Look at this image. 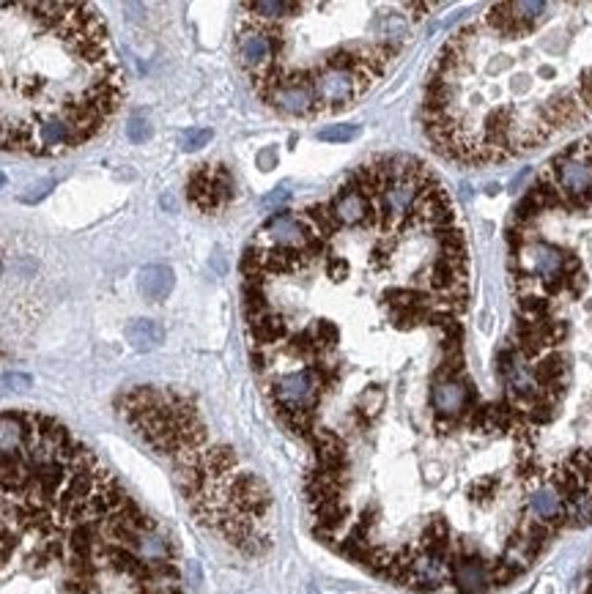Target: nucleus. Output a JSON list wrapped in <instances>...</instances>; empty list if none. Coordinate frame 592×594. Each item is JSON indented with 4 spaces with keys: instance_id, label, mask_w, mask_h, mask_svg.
I'll list each match as a JSON object with an SVG mask.
<instances>
[{
    "instance_id": "26",
    "label": "nucleus",
    "mask_w": 592,
    "mask_h": 594,
    "mask_svg": "<svg viewBox=\"0 0 592 594\" xmlns=\"http://www.w3.org/2000/svg\"><path fill=\"white\" fill-rule=\"evenodd\" d=\"M579 99H582V105L592 107V69H587V72L582 74V85H579Z\"/></svg>"
},
{
    "instance_id": "5",
    "label": "nucleus",
    "mask_w": 592,
    "mask_h": 594,
    "mask_svg": "<svg viewBox=\"0 0 592 594\" xmlns=\"http://www.w3.org/2000/svg\"><path fill=\"white\" fill-rule=\"evenodd\" d=\"M565 257H568V252H562L560 246L546 244V241H535V238L518 252V260L524 263V268L532 277H538L540 282L562 277L565 274Z\"/></svg>"
},
{
    "instance_id": "29",
    "label": "nucleus",
    "mask_w": 592,
    "mask_h": 594,
    "mask_svg": "<svg viewBox=\"0 0 592 594\" xmlns=\"http://www.w3.org/2000/svg\"><path fill=\"white\" fill-rule=\"evenodd\" d=\"M584 594H592V570H590V581H587V589H584Z\"/></svg>"
},
{
    "instance_id": "20",
    "label": "nucleus",
    "mask_w": 592,
    "mask_h": 594,
    "mask_svg": "<svg viewBox=\"0 0 592 594\" xmlns=\"http://www.w3.org/2000/svg\"><path fill=\"white\" fill-rule=\"evenodd\" d=\"M212 137H214L212 129H190V131L181 134V148H184V151H198V148L209 145Z\"/></svg>"
},
{
    "instance_id": "11",
    "label": "nucleus",
    "mask_w": 592,
    "mask_h": 594,
    "mask_svg": "<svg viewBox=\"0 0 592 594\" xmlns=\"http://www.w3.org/2000/svg\"><path fill=\"white\" fill-rule=\"evenodd\" d=\"M249 332H252V340L258 346H274V343L288 337V323H285V318H280L274 312H263V315L249 321Z\"/></svg>"
},
{
    "instance_id": "8",
    "label": "nucleus",
    "mask_w": 592,
    "mask_h": 594,
    "mask_svg": "<svg viewBox=\"0 0 592 594\" xmlns=\"http://www.w3.org/2000/svg\"><path fill=\"white\" fill-rule=\"evenodd\" d=\"M187 195H190V203H192L195 209L206 211V214H212V211H217V209L225 206L223 198H220V192H217V184H214V176H212V167H209V165L201 167V170H195V173L190 176Z\"/></svg>"
},
{
    "instance_id": "14",
    "label": "nucleus",
    "mask_w": 592,
    "mask_h": 594,
    "mask_svg": "<svg viewBox=\"0 0 592 594\" xmlns=\"http://www.w3.org/2000/svg\"><path fill=\"white\" fill-rule=\"evenodd\" d=\"M247 11H252V17L269 22V19H280L288 17L294 11H302V3H285V0H261V3H244Z\"/></svg>"
},
{
    "instance_id": "24",
    "label": "nucleus",
    "mask_w": 592,
    "mask_h": 594,
    "mask_svg": "<svg viewBox=\"0 0 592 594\" xmlns=\"http://www.w3.org/2000/svg\"><path fill=\"white\" fill-rule=\"evenodd\" d=\"M0 386H3V392H25V389L30 386V378L14 372V375H6V378L0 381Z\"/></svg>"
},
{
    "instance_id": "3",
    "label": "nucleus",
    "mask_w": 592,
    "mask_h": 594,
    "mask_svg": "<svg viewBox=\"0 0 592 594\" xmlns=\"http://www.w3.org/2000/svg\"><path fill=\"white\" fill-rule=\"evenodd\" d=\"M236 52L247 74L258 80L269 69L280 66L277 58L283 52V33L269 22H247L236 36Z\"/></svg>"
},
{
    "instance_id": "30",
    "label": "nucleus",
    "mask_w": 592,
    "mask_h": 594,
    "mask_svg": "<svg viewBox=\"0 0 592 594\" xmlns=\"http://www.w3.org/2000/svg\"><path fill=\"white\" fill-rule=\"evenodd\" d=\"M3 187H6V176L0 173V189H3Z\"/></svg>"
},
{
    "instance_id": "2",
    "label": "nucleus",
    "mask_w": 592,
    "mask_h": 594,
    "mask_svg": "<svg viewBox=\"0 0 592 594\" xmlns=\"http://www.w3.org/2000/svg\"><path fill=\"white\" fill-rule=\"evenodd\" d=\"M373 77L367 72H354V69H335V66H321L313 72V88H316V113H338L356 102L367 88Z\"/></svg>"
},
{
    "instance_id": "16",
    "label": "nucleus",
    "mask_w": 592,
    "mask_h": 594,
    "mask_svg": "<svg viewBox=\"0 0 592 594\" xmlns=\"http://www.w3.org/2000/svg\"><path fill=\"white\" fill-rule=\"evenodd\" d=\"M551 312V304L546 296H535V293H527L518 299V315L527 318V321H546Z\"/></svg>"
},
{
    "instance_id": "21",
    "label": "nucleus",
    "mask_w": 592,
    "mask_h": 594,
    "mask_svg": "<svg viewBox=\"0 0 592 594\" xmlns=\"http://www.w3.org/2000/svg\"><path fill=\"white\" fill-rule=\"evenodd\" d=\"M126 137H129V142H134V145L145 142V140L151 137V123L145 118H140V116L129 118L126 120Z\"/></svg>"
},
{
    "instance_id": "27",
    "label": "nucleus",
    "mask_w": 592,
    "mask_h": 594,
    "mask_svg": "<svg viewBox=\"0 0 592 594\" xmlns=\"http://www.w3.org/2000/svg\"><path fill=\"white\" fill-rule=\"evenodd\" d=\"M584 288H587V277H584V271H579V274H573V277H568V293L571 296H582L584 293Z\"/></svg>"
},
{
    "instance_id": "17",
    "label": "nucleus",
    "mask_w": 592,
    "mask_h": 594,
    "mask_svg": "<svg viewBox=\"0 0 592 594\" xmlns=\"http://www.w3.org/2000/svg\"><path fill=\"white\" fill-rule=\"evenodd\" d=\"M439 246H442V255H458V252H467V233L453 225V228H442L433 233Z\"/></svg>"
},
{
    "instance_id": "15",
    "label": "nucleus",
    "mask_w": 592,
    "mask_h": 594,
    "mask_svg": "<svg viewBox=\"0 0 592 594\" xmlns=\"http://www.w3.org/2000/svg\"><path fill=\"white\" fill-rule=\"evenodd\" d=\"M510 11H513V17L518 19V25L529 33L543 17H546V11H549V3H543V0H518V3H510Z\"/></svg>"
},
{
    "instance_id": "13",
    "label": "nucleus",
    "mask_w": 592,
    "mask_h": 594,
    "mask_svg": "<svg viewBox=\"0 0 592 594\" xmlns=\"http://www.w3.org/2000/svg\"><path fill=\"white\" fill-rule=\"evenodd\" d=\"M305 222H307V228L313 231V236L318 238H327L335 236L338 233V220H335V214H332V209L329 206H310V209H305Z\"/></svg>"
},
{
    "instance_id": "19",
    "label": "nucleus",
    "mask_w": 592,
    "mask_h": 594,
    "mask_svg": "<svg viewBox=\"0 0 592 594\" xmlns=\"http://www.w3.org/2000/svg\"><path fill=\"white\" fill-rule=\"evenodd\" d=\"M310 332H313V337H316V343H318L321 351L335 348L338 340H340V332H338V326H335L332 321H316V326H313Z\"/></svg>"
},
{
    "instance_id": "7",
    "label": "nucleus",
    "mask_w": 592,
    "mask_h": 594,
    "mask_svg": "<svg viewBox=\"0 0 592 594\" xmlns=\"http://www.w3.org/2000/svg\"><path fill=\"white\" fill-rule=\"evenodd\" d=\"M263 233L272 238L274 246H285V249H302L313 238V231L307 228V222L299 220V217H294V214H288V211L274 214L263 225Z\"/></svg>"
},
{
    "instance_id": "25",
    "label": "nucleus",
    "mask_w": 592,
    "mask_h": 594,
    "mask_svg": "<svg viewBox=\"0 0 592 594\" xmlns=\"http://www.w3.org/2000/svg\"><path fill=\"white\" fill-rule=\"evenodd\" d=\"M288 200H291V189H285V187H277L272 195H266V198L261 200V206L272 209V206H283V203H288Z\"/></svg>"
},
{
    "instance_id": "9",
    "label": "nucleus",
    "mask_w": 592,
    "mask_h": 594,
    "mask_svg": "<svg viewBox=\"0 0 592 594\" xmlns=\"http://www.w3.org/2000/svg\"><path fill=\"white\" fill-rule=\"evenodd\" d=\"M137 285H140V293L148 299V301H162L170 296L173 285H176V277H173V268L165 266V263H151V266H143L140 268V277H137Z\"/></svg>"
},
{
    "instance_id": "12",
    "label": "nucleus",
    "mask_w": 592,
    "mask_h": 594,
    "mask_svg": "<svg viewBox=\"0 0 592 594\" xmlns=\"http://www.w3.org/2000/svg\"><path fill=\"white\" fill-rule=\"evenodd\" d=\"M485 25L502 36H510V39H518V36H527V30L518 25V19L513 17L510 11V3H496L488 8L485 14Z\"/></svg>"
},
{
    "instance_id": "6",
    "label": "nucleus",
    "mask_w": 592,
    "mask_h": 594,
    "mask_svg": "<svg viewBox=\"0 0 592 594\" xmlns=\"http://www.w3.org/2000/svg\"><path fill=\"white\" fill-rule=\"evenodd\" d=\"M329 209H332L338 225H349V228H359V225L378 228V214H376L373 203H370L362 192L351 189V187H343V189L332 198Z\"/></svg>"
},
{
    "instance_id": "18",
    "label": "nucleus",
    "mask_w": 592,
    "mask_h": 594,
    "mask_svg": "<svg viewBox=\"0 0 592 594\" xmlns=\"http://www.w3.org/2000/svg\"><path fill=\"white\" fill-rule=\"evenodd\" d=\"M359 134V126L356 123H332L327 129L318 131V140L324 142H349Z\"/></svg>"
},
{
    "instance_id": "28",
    "label": "nucleus",
    "mask_w": 592,
    "mask_h": 594,
    "mask_svg": "<svg viewBox=\"0 0 592 594\" xmlns=\"http://www.w3.org/2000/svg\"><path fill=\"white\" fill-rule=\"evenodd\" d=\"M274 162H277L274 148H266V151H261V153H258V165H261V170H272V167H274Z\"/></svg>"
},
{
    "instance_id": "22",
    "label": "nucleus",
    "mask_w": 592,
    "mask_h": 594,
    "mask_svg": "<svg viewBox=\"0 0 592 594\" xmlns=\"http://www.w3.org/2000/svg\"><path fill=\"white\" fill-rule=\"evenodd\" d=\"M55 187V181L52 178H44V181H36V184H30L22 195H19V200L22 203H39V200H44L47 195H50V189Z\"/></svg>"
},
{
    "instance_id": "10",
    "label": "nucleus",
    "mask_w": 592,
    "mask_h": 594,
    "mask_svg": "<svg viewBox=\"0 0 592 594\" xmlns=\"http://www.w3.org/2000/svg\"><path fill=\"white\" fill-rule=\"evenodd\" d=\"M162 340H165V329L151 318H134L126 326V343L134 351H154L162 346Z\"/></svg>"
},
{
    "instance_id": "4",
    "label": "nucleus",
    "mask_w": 592,
    "mask_h": 594,
    "mask_svg": "<svg viewBox=\"0 0 592 594\" xmlns=\"http://www.w3.org/2000/svg\"><path fill=\"white\" fill-rule=\"evenodd\" d=\"M274 110L283 116H313L316 113V88H313V72H291L263 96Z\"/></svg>"
},
{
    "instance_id": "1",
    "label": "nucleus",
    "mask_w": 592,
    "mask_h": 594,
    "mask_svg": "<svg viewBox=\"0 0 592 594\" xmlns=\"http://www.w3.org/2000/svg\"><path fill=\"white\" fill-rule=\"evenodd\" d=\"M321 378L316 367H302L294 372H285L269 383V397L274 403L277 416H291V414H305L313 419L318 403H321Z\"/></svg>"
},
{
    "instance_id": "23",
    "label": "nucleus",
    "mask_w": 592,
    "mask_h": 594,
    "mask_svg": "<svg viewBox=\"0 0 592 594\" xmlns=\"http://www.w3.org/2000/svg\"><path fill=\"white\" fill-rule=\"evenodd\" d=\"M327 274H329L335 282L346 279V277H349V263H346V257H329V260H327Z\"/></svg>"
}]
</instances>
